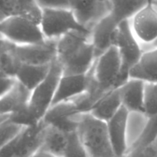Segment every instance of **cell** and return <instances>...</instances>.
<instances>
[{
  "label": "cell",
  "instance_id": "6da1fadb",
  "mask_svg": "<svg viewBox=\"0 0 157 157\" xmlns=\"http://www.w3.org/2000/svg\"><path fill=\"white\" fill-rule=\"evenodd\" d=\"M96 58L90 34L71 32L57 41L56 61L64 75L87 74Z\"/></svg>",
  "mask_w": 157,
  "mask_h": 157
},
{
  "label": "cell",
  "instance_id": "7a4b0ae2",
  "mask_svg": "<svg viewBox=\"0 0 157 157\" xmlns=\"http://www.w3.org/2000/svg\"><path fill=\"white\" fill-rule=\"evenodd\" d=\"M62 75L61 66L55 60L52 64L50 71L45 79L31 93L28 107L19 113L11 116V121L24 127H31L41 122L52 107Z\"/></svg>",
  "mask_w": 157,
  "mask_h": 157
},
{
  "label": "cell",
  "instance_id": "3957f363",
  "mask_svg": "<svg viewBox=\"0 0 157 157\" xmlns=\"http://www.w3.org/2000/svg\"><path fill=\"white\" fill-rule=\"evenodd\" d=\"M121 68V57L114 46L96 58L90 71L92 82L87 93L90 109L106 94L120 87Z\"/></svg>",
  "mask_w": 157,
  "mask_h": 157
},
{
  "label": "cell",
  "instance_id": "277c9868",
  "mask_svg": "<svg viewBox=\"0 0 157 157\" xmlns=\"http://www.w3.org/2000/svg\"><path fill=\"white\" fill-rule=\"evenodd\" d=\"M76 133L87 157H116L107 130V123L90 113L77 117Z\"/></svg>",
  "mask_w": 157,
  "mask_h": 157
},
{
  "label": "cell",
  "instance_id": "5b68a950",
  "mask_svg": "<svg viewBox=\"0 0 157 157\" xmlns=\"http://www.w3.org/2000/svg\"><path fill=\"white\" fill-rule=\"evenodd\" d=\"M40 27L45 39L58 41L71 32L90 34L78 21L70 9L41 10Z\"/></svg>",
  "mask_w": 157,
  "mask_h": 157
},
{
  "label": "cell",
  "instance_id": "8992f818",
  "mask_svg": "<svg viewBox=\"0 0 157 157\" xmlns=\"http://www.w3.org/2000/svg\"><path fill=\"white\" fill-rule=\"evenodd\" d=\"M121 60V76L120 87L129 79L130 72L139 62L144 51L140 44L133 36L128 21H122L118 25L113 41Z\"/></svg>",
  "mask_w": 157,
  "mask_h": 157
},
{
  "label": "cell",
  "instance_id": "52a82bcc",
  "mask_svg": "<svg viewBox=\"0 0 157 157\" xmlns=\"http://www.w3.org/2000/svg\"><path fill=\"white\" fill-rule=\"evenodd\" d=\"M0 32L15 45L36 44L45 40L39 24L19 15L9 16L1 21Z\"/></svg>",
  "mask_w": 157,
  "mask_h": 157
},
{
  "label": "cell",
  "instance_id": "ba28073f",
  "mask_svg": "<svg viewBox=\"0 0 157 157\" xmlns=\"http://www.w3.org/2000/svg\"><path fill=\"white\" fill-rule=\"evenodd\" d=\"M130 30L143 51L157 40V8L152 1L128 20Z\"/></svg>",
  "mask_w": 157,
  "mask_h": 157
},
{
  "label": "cell",
  "instance_id": "9c48e42d",
  "mask_svg": "<svg viewBox=\"0 0 157 157\" xmlns=\"http://www.w3.org/2000/svg\"><path fill=\"white\" fill-rule=\"evenodd\" d=\"M57 41L45 39L36 44L14 45L12 52L21 64L49 65L57 58Z\"/></svg>",
  "mask_w": 157,
  "mask_h": 157
},
{
  "label": "cell",
  "instance_id": "30bf717a",
  "mask_svg": "<svg viewBox=\"0 0 157 157\" xmlns=\"http://www.w3.org/2000/svg\"><path fill=\"white\" fill-rule=\"evenodd\" d=\"M69 9L78 22L87 30L109 15L111 8L109 0H68Z\"/></svg>",
  "mask_w": 157,
  "mask_h": 157
},
{
  "label": "cell",
  "instance_id": "8fae6325",
  "mask_svg": "<svg viewBox=\"0 0 157 157\" xmlns=\"http://www.w3.org/2000/svg\"><path fill=\"white\" fill-rule=\"evenodd\" d=\"M77 99L51 107L44 115L43 121L48 125L53 126L67 133L76 131L77 117L82 113Z\"/></svg>",
  "mask_w": 157,
  "mask_h": 157
},
{
  "label": "cell",
  "instance_id": "7c38bea8",
  "mask_svg": "<svg viewBox=\"0 0 157 157\" xmlns=\"http://www.w3.org/2000/svg\"><path fill=\"white\" fill-rule=\"evenodd\" d=\"M92 78L90 71L85 75H62L52 107L60 103L72 101L85 94L90 90Z\"/></svg>",
  "mask_w": 157,
  "mask_h": 157
},
{
  "label": "cell",
  "instance_id": "4fadbf2b",
  "mask_svg": "<svg viewBox=\"0 0 157 157\" xmlns=\"http://www.w3.org/2000/svg\"><path fill=\"white\" fill-rule=\"evenodd\" d=\"M129 111L122 107L117 114L107 123V130L116 157L127 156V122Z\"/></svg>",
  "mask_w": 157,
  "mask_h": 157
},
{
  "label": "cell",
  "instance_id": "5bb4252c",
  "mask_svg": "<svg viewBox=\"0 0 157 157\" xmlns=\"http://www.w3.org/2000/svg\"><path fill=\"white\" fill-rule=\"evenodd\" d=\"M118 25L119 23L110 14L91 29L90 41L94 48L96 58L113 47L115 33Z\"/></svg>",
  "mask_w": 157,
  "mask_h": 157
},
{
  "label": "cell",
  "instance_id": "9a60e30c",
  "mask_svg": "<svg viewBox=\"0 0 157 157\" xmlns=\"http://www.w3.org/2000/svg\"><path fill=\"white\" fill-rule=\"evenodd\" d=\"M45 127L43 120L36 125L26 127L18 136L15 157H32L39 151L42 147Z\"/></svg>",
  "mask_w": 157,
  "mask_h": 157
},
{
  "label": "cell",
  "instance_id": "2e32d148",
  "mask_svg": "<svg viewBox=\"0 0 157 157\" xmlns=\"http://www.w3.org/2000/svg\"><path fill=\"white\" fill-rule=\"evenodd\" d=\"M144 85L141 80L129 78L118 87L123 107L129 112L144 113Z\"/></svg>",
  "mask_w": 157,
  "mask_h": 157
},
{
  "label": "cell",
  "instance_id": "e0dca14e",
  "mask_svg": "<svg viewBox=\"0 0 157 157\" xmlns=\"http://www.w3.org/2000/svg\"><path fill=\"white\" fill-rule=\"evenodd\" d=\"M32 92L18 81L12 90L0 98V115L12 116L28 107Z\"/></svg>",
  "mask_w": 157,
  "mask_h": 157
},
{
  "label": "cell",
  "instance_id": "ac0fdd59",
  "mask_svg": "<svg viewBox=\"0 0 157 157\" xmlns=\"http://www.w3.org/2000/svg\"><path fill=\"white\" fill-rule=\"evenodd\" d=\"M122 105L119 88H115L106 94L97 101L89 113L97 119L107 123L121 110Z\"/></svg>",
  "mask_w": 157,
  "mask_h": 157
},
{
  "label": "cell",
  "instance_id": "d6986e66",
  "mask_svg": "<svg viewBox=\"0 0 157 157\" xmlns=\"http://www.w3.org/2000/svg\"><path fill=\"white\" fill-rule=\"evenodd\" d=\"M0 11L8 17L19 15L40 24L41 9L34 0H0Z\"/></svg>",
  "mask_w": 157,
  "mask_h": 157
},
{
  "label": "cell",
  "instance_id": "ffe728a7",
  "mask_svg": "<svg viewBox=\"0 0 157 157\" xmlns=\"http://www.w3.org/2000/svg\"><path fill=\"white\" fill-rule=\"evenodd\" d=\"M129 78L157 82V48L144 52L139 62L130 71Z\"/></svg>",
  "mask_w": 157,
  "mask_h": 157
},
{
  "label": "cell",
  "instance_id": "44dd1931",
  "mask_svg": "<svg viewBox=\"0 0 157 157\" xmlns=\"http://www.w3.org/2000/svg\"><path fill=\"white\" fill-rule=\"evenodd\" d=\"M69 133L46 124L44 140L41 150L56 157H64L68 145Z\"/></svg>",
  "mask_w": 157,
  "mask_h": 157
},
{
  "label": "cell",
  "instance_id": "7402d4cb",
  "mask_svg": "<svg viewBox=\"0 0 157 157\" xmlns=\"http://www.w3.org/2000/svg\"><path fill=\"white\" fill-rule=\"evenodd\" d=\"M51 66L49 65H29L20 64L15 78L18 83L30 90L36 88L48 75Z\"/></svg>",
  "mask_w": 157,
  "mask_h": 157
},
{
  "label": "cell",
  "instance_id": "603a6c76",
  "mask_svg": "<svg viewBox=\"0 0 157 157\" xmlns=\"http://www.w3.org/2000/svg\"><path fill=\"white\" fill-rule=\"evenodd\" d=\"M152 0H109L110 15L117 23L128 21Z\"/></svg>",
  "mask_w": 157,
  "mask_h": 157
},
{
  "label": "cell",
  "instance_id": "cb8c5ba5",
  "mask_svg": "<svg viewBox=\"0 0 157 157\" xmlns=\"http://www.w3.org/2000/svg\"><path fill=\"white\" fill-rule=\"evenodd\" d=\"M148 122L149 117L144 113L129 112L127 122V140L128 151L133 148L142 137Z\"/></svg>",
  "mask_w": 157,
  "mask_h": 157
},
{
  "label": "cell",
  "instance_id": "d4e9b609",
  "mask_svg": "<svg viewBox=\"0 0 157 157\" xmlns=\"http://www.w3.org/2000/svg\"><path fill=\"white\" fill-rule=\"evenodd\" d=\"M144 113L149 118L157 115V82H145Z\"/></svg>",
  "mask_w": 157,
  "mask_h": 157
},
{
  "label": "cell",
  "instance_id": "484cf974",
  "mask_svg": "<svg viewBox=\"0 0 157 157\" xmlns=\"http://www.w3.org/2000/svg\"><path fill=\"white\" fill-rule=\"evenodd\" d=\"M25 127L11 121L10 118L0 124V150L18 136Z\"/></svg>",
  "mask_w": 157,
  "mask_h": 157
},
{
  "label": "cell",
  "instance_id": "4316f807",
  "mask_svg": "<svg viewBox=\"0 0 157 157\" xmlns=\"http://www.w3.org/2000/svg\"><path fill=\"white\" fill-rule=\"evenodd\" d=\"M157 136V115L153 117L149 118V122L147 124V127L146 128L145 132H144V135L142 137L140 138L137 144L130 149L128 152L130 150H133L136 148H140V147H143L147 146L150 143H151L153 140Z\"/></svg>",
  "mask_w": 157,
  "mask_h": 157
},
{
  "label": "cell",
  "instance_id": "83f0119b",
  "mask_svg": "<svg viewBox=\"0 0 157 157\" xmlns=\"http://www.w3.org/2000/svg\"><path fill=\"white\" fill-rule=\"evenodd\" d=\"M64 157H87L76 131L69 133L68 145Z\"/></svg>",
  "mask_w": 157,
  "mask_h": 157
},
{
  "label": "cell",
  "instance_id": "f1b7e54d",
  "mask_svg": "<svg viewBox=\"0 0 157 157\" xmlns=\"http://www.w3.org/2000/svg\"><path fill=\"white\" fill-rule=\"evenodd\" d=\"M127 157H157V136L145 147L130 150Z\"/></svg>",
  "mask_w": 157,
  "mask_h": 157
},
{
  "label": "cell",
  "instance_id": "f546056e",
  "mask_svg": "<svg viewBox=\"0 0 157 157\" xmlns=\"http://www.w3.org/2000/svg\"><path fill=\"white\" fill-rule=\"evenodd\" d=\"M34 1L41 10L69 9L68 0H34Z\"/></svg>",
  "mask_w": 157,
  "mask_h": 157
},
{
  "label": "cell",
  "instance_id": "4dcf8cb0",
  "mask_svg": "<svg viewBox=\"0 0 157 157\" xmlns=\"http://www.w3.org/2000/svg\"><path fill=\"white\" fill-rule=\"evenodd\" d=\"M16 82V78L14 77L0 75V98L10 91Z\"/></svg>",
  "mask_w": 157,
  "mask_h": 157
},
{
  "label": "cell",
  "instance_id": "1f68e13d",
  "mask_svg": "<svg viewBox=\"0 0 157 157\" xmlns=\"http://www.w3.org/2000/svg\"><path fill=\"white\" fill-rule=\"evenodd\" d=\"M13 45V44H12L11 42L8 41L5 38V37L3 36L2 34L0 32V51L6 50V49L9 48L12 46Z\"/></svg>",
  "mask_w": 157,
  "mask_h": 157
},
{
  "label": "cell",
  "instance_id": "d6a6232c",
  "mask_svg": "<svg viewBox=\"0 0 157 157\" xmlns=\"http://www.w3.org/2000/svg\"><path fill=\"white\" fill-rule=\"evenodd\" d=\"M32 157H56V156H53L52 154L44 151V150H40L39 151L37 152V153H35V154Z\"/></svg>",
  "mask_w": 157,
  "mask_h": 157
},
{
  "label": "cell",
  "instance_id": "836d02e7",
  "mask_svg": "<svg viewBox=\"0 0 157 157\" xmlns=\"http://www.w3.org/2000/svg\"><path fill=\"white\" fill-rule=\"evenodd\" d=\"M152 2H153V4H154V6H156V7L157 8V0H152ZM157 48V40H156V42L154 43V44H152L151 46H150V47H149V48H147L146 49V50L144 51V52H146V51L150 50V49H153V48Z\"/></svg>",
  "mask_w": 157,
  "mask_h": 157
},
{
  "label": "cell",
  "instance_id": "e575fe53",
  "mask_svg": "<svg viewBox=\"0 0 157 157\" xmlns=\"http://www.w3.org/2000/svg\"><path fill=\"white\" fill-rule=\"evenodd\" d=\"M9 118H10V116H2V115H0V124H2L3 122L9 120Z\"/></svg>",
  "mask_w": 157,
  "mask_h": 157
},
{
  "label": "cell",
  "instance_id": "d590c367",
  "mask_svg": "<svg viewBox=\"0 0 157 157\" xmlns=\"http://www.w3.org/2000/svg\"><path fill=\"white\" fill-rule=\"evenodd\" d=\"M7 17L8 16L6 15V14L3 13V12H2V11H0V22H1V21H2L4 19H6V18H7Z\"/></svg>",
  "mask_w": 157,
  "mask_h": 157
},
{
  "label": "cell",
  "instance_id": "8d00e7d4",
  "mask_svg": "<svg viewBox=\"0 0 157 157\" xmlns=\"http://www.w3.org/2000/svg\"><path fill=\"white\" fill-rule=\"evenodd\" d=\"M123 157H127V156H123Z\"/></svg>",
  "mask_w": 157,
  "mask_h": 157
}]
</instances>
